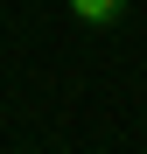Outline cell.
Listing matches in <instances>:
<instances>
[{
    "label": "cell",
    "instance_id": "6da1fadb",
    "mask_svg": "<svg viewBox=\"0 0 147 154\" xmlns=\"http://www.w3.org/2000/svg\"><path fill=\"white\" fill-rule=\"evenodd\" d=\"M70 14H77V21H119L126 0H70Z\"/></svg>",
    "mask_w": 147,
    "mask_h": 154
}]
</instances>
